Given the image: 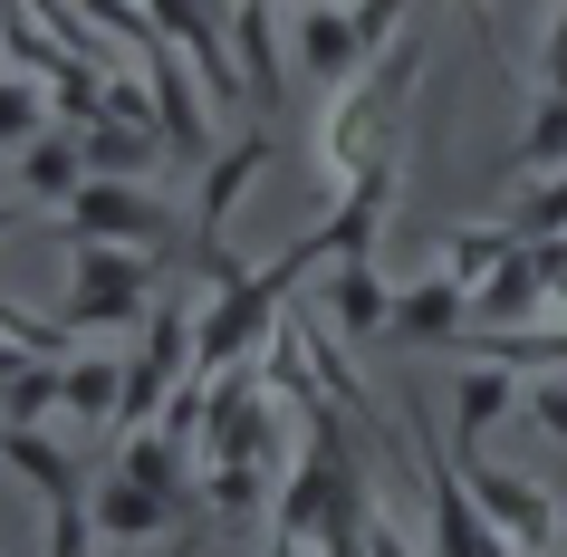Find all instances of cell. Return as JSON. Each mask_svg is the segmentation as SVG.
I'll list each match as a JSON object with an SVG mask.
<instances>
[{
    "instance_id": "cell-3",
    "label": "cell",
    "mask_w": 567,
    "mask_h": 557,
    "mask_svg": "<svg viewBox=\"0 0 567 557\" xmlns=\"http://www.w3.org/2000/svg\"><path fill=\"white\" fill-rule=\"evenodd\" d=\"M0 462L30 471L39 499H49V557H78V538H87V481H78V452H59V442L39 433V423H0Z\"/></svg>"
},
{
    "instance_id": "cell-21",
    "label": "cell",
    "mask_w": 567,
    "mask_h": 557,
    "mask_svg": "<svg viewBox=\"0 0 567 557\" xmlns=\"http://www.w3.org/2000/svg\"><path fill=\"white\" fill-rule=\"evenodd\" d=\"M509 250H519V231H509V221H491V231H452V240H443V269H452V279H491Z\"/></svg>"
},
{
    "instance_id": "cell-4",
    "label": "cell",
    "mask_w": 567,
    "mask_h": 557,
    "mask_svg": "<svg viewBox=\"0 0 567 557\" xmlns=\"http://www.w3.org/2000/svg\"><path fill=\"white\" fill-rule=\"evenodd\" d=\"M279 384L260 365H231L212 384V413H203V462H279V413H269Z\"/></svg>"
},
{
    "instance_id": "cell-14",
    "label": "cell",
    "mask_w": 567,
    "mask_h": 557,
    "mask_svg": "<svg viewBox=\"0 0 567 557\" xmlns=\"http://www.w3.org/2000/svg\"><path fill=\"white\" fill-rule=\"evenodd\" d=\"M203 509L221 528H250L269 509V462H212V481H203Z\"/></svg>"
},
{
    "instance_id": "cell-12",
    "label": "cell",
    "mask_w": 567,
    "mask_h": 557,
    "mask_svg": "<svg viewBox=\"0 0 567 557\" xmlns=\"http://www.w3.org/2000/svg\"><path fill=\"white\" fill-rule=\"evenodd\" d=\"M299 59H308V78H318V87L357 78V59H365L357 20H337V10H318V0H308V20H299Z\"/></svg>"
},
{
    "instance_id": "cell-1",
    "label": "cell",
    "mask_w": 567,
    "mask_h": 557,
    "mask_svg": "<svg viewBox=\"0 0 567 557\" xmlns=\"http://www.w3.org/2000/svg\"><path fill=\"white\" fill-rule=\"evenodd\" d=\"M414 68H423V49H394L375 78H357V87L337 96V116H328V135H318V154H328V174L337 183H357V164L375 145H385V116L404 106V87H414Z\"/></svg>"
},
{
    "instance_id": "cell-13",
    "label": "cell",
    "mask_w": 567,
    "mask_h": 557,
    "mask_svg": "<svg viewBox=\"0 0 567 557\" xmlns=\"http://www.w3.org/2000/svg\"><path fill=\"white\" fill-rule=\"evenodd\" d=\"M164 509H174V499L154 491V481H135V471H116V481L96 491V528H106V538H164Z\"/></svg>"
},
{
    "instance_id": "cell-8",
    "label": "cell",
    "mask_w": 567,
    "mask_h": 557,
    "mask_svg": "<svg viewBox=\"0 0 567 557\" xmlns=\"http://www.w3.org/2000/svg\"><path fill=\"white\" fill-rule=\"evenodd\" d=\"M394 183H404V154H394V135H385V145L357 164V183H347V212H328V221H318L328 260H375V231H385Z\"/></svg>"
},
{
    "instance_id": "cell-24",
    "label": "cell",
    "mask_w": 567,
    "mask_h": 557,
    "mask_svg": "<svg viewBox=\"0 0 567 557\" xmlns=\"http://www.w3.org/2000/svg\"><path fill=\"white\" fill-rule=\"evenodd\" d=\"M509 231H519V240H548V231H567V174H558V183H538L529 203L509 212Z\"/></svg>"
},
{
    "instance_id": "cell-9",
    "label": "cell",
    "mask_w": 567,
    "mask_h": 557,
    "mask_svg": "<svg viewBox=\"0 0 567 557\" xmlns=\"http://www.w3.org/2000/svg\"><path fill=\"white\" fill-rule=\"evenodd\" d=\"M462 327H472V279H414V289L394 298V318H385V337L394 347H462Z\"/></svg>"
},
{
    "instance_id": "cell-2",
    "label": "cell",
    "mask_w": 567,
    "mask_h": 557,
    "mask_svg": "<svg viewBox=\"0 0 567 557\" xmlns=\"http://www.w3.org/2000/svg\"><path fill=\"white\" fill-rule=\"evenodd\" d=\"M68 327H125V318H154L145 298V250L135 240H78V269H68Z\"/></svg>"
},
{
    "instance_id": "cell-20",
    "label": "cell",
    "mask_w": 567,
    "mask_h": 557,
    "mask_svg": "<svg viewBox=\"0 0 567 557\" xmlns=\"http://www.w3.org/2000/svg\"><path fill=\"white\" fill-rule=\"evenodd\" d=\"M548 164H567V96H548V87H538L529 135H519V174H548Z\"/></svg>"
},
{
    "instance_id": "cell-19",
    "label": "cell",
    "mask_w": 567,
    "mask_h": 557,
    "mask_svg": "<svg viewBox=\"0 0 567 557\" xmlns=\"http://www.w3.org/2000/svg\"><path fill=\"white\" fill-rule=\"evenodd\" d=\"M49 404H68V355H30V365L10 375V404H0V423H39Z\"/></svg>"
},
{
    "instance_id": "cell-26",
    "label": "cell",
    "mask_w": 567,
    "mask_h": 557,
    "mask_svg": "<svg viewBox=\"0 0 567 557\" xmlns=\"http://www.w3.org/2000/svg\"><path fill=\"white\" fill-rule=\"evenodd\" d=\"M394 20H404V0H365V10H357V39H365V49H375V39H385Z\"/></svg>"
},
{
    "instance_id": "cell-27",
    "label": "cell",
    "mask_w": 567,
    "mask_h": 557,
    "mask_svg": "<svg viewBox=\"0 0 567 557\" xmlns=\"http://www.w3.org/2000/svg\"><path fill=\"white\" fill-rule=\"evenodd\" d=\"M20 221H30V203H0V231H20Z\"/></svg>"
},
{
    "instance_id": "cell-6",
    "label": "cell",
    "mask_w": 567,
    "mask_h": 557,
    "mask_svg": "<svg viewBox=\"0 0 567 557\" xmlns=\"http://www.w3.org/2000/svg\"><path fill=\"white\" fill-rule=\"evenodd\" d=\"M260 164H269V135H240V145H221L203 164V193H193V269H203V279H240V269L221 260V221L240 212V193H250Z\"/></svg>"
},
{
    "instance_id": "cell-16",
    "label": "cell",
    "mask_w": 567,
    "mask_h": 557,
    "mask_svg": "<svg viewBox=\"0 0 567 557\" xmlns=\"http://www.w3.org/2000/svg\"><path fill=\"white\" fill-rule=\"evenodd\" d=\"M116 404H125V365L116 355H68V413L116 433Z\"/></svg>"
},
{
    "instance_id": "cell-5",
    "label": "cell",
    "mask_w": 567,
    "mask_h": 557,
    "mask_svg": "<svg viewBox=\"0 0 567 557\" xmlns=\"http://www.w3.org/2000/svg\"><path fill=\"white\" fill-rule=\"evenodd\" d=\"M68 240H135V250H174V212L145 203L125 174H87L68 203Z\"/></svg>"
},
{
    "instance_id": "cell-7",
    "label": "cell",
    "mask_w": 567,
    "mask_h": 557,
    "mask_svg": "<svg viewBox=\"0 0 567 557\" xmlns=\"http://www.w3.org/2000/svg\"><path fill=\"white\" fill-rule=\"evenodd\" d=\"M462 481H472L481 519L501 528V538H509L519 557H548V548H558V499H548V491H529L519 471H491V462H481V442L462 452Z\"/></svg>"
},
{
    "instance_id": "cell-25",
    "label": "cell",
    "mask_w": 567,
    "mask_h": 557,
    "mask_svg": "<svg viewBox=\"0 0 567 557\" xmlns=\"http://www.w3.org/2000/svg\"><path fill=\"white\" fill-rule=\"evenodd\" d=\"M529 423H538L548 442H567V384H558V375H538V384H529Z\"/></svg>"
},
{
    "instance_id": "cell-11",
    "label": "cell",
    "mask_w": 567,
    "mask_h": 557,
    "mask_svg": "<svg viewBox=\"0 0 567 557\" xmlns=\"http://www.w3.org/2000/svg\"><path fill=\"white\" fill-rule=\"evenodd\" d=\"M328 308H337V327H347V337H385V318H394V289L375 279V260H337V279H328Z\"/></svg>"
},
{
    "instance_id": "cell-23",
    "label": "cell",
    "mask_w": 567,
    "mask_h": 557,
    "mask_svg": "<svg viewBox=\"0 0 567 557\" xmlns=\"http://www.w3.org/2000/svg\"><path fill=\"white\" fill-rule=\"evenodd\" d=\"M30 135H49V96H39L30 78H0V154L30 145Z\"/></svg>"
},
{
    "instance_id": "cell-17",
    "label": "cell",
    "mask_w": 567,
    "mask_h": 557,
    "mask_svg": "<svg viewBox=\"0 0 567 557\" xmlns=\"http://www.w3.org/2000/svg\"><path fill=\"white\" fill-rule=\"evenodd\" d=\"M78 135H87V174H135V164L164 145L154 125H125V116H96V125H78Z\"/></svg>"
},
{
    "instance_id": "cell-22",
    "label": "cell",
    "mask_w": 567,
    "mask_h": 557,
    "mask_svg": "<svg viewBox=\"0 0 567 557\" xmlns=\"http://www.w3.org/2000/svg\"><path fill=\"white\" fill-rule=\"evenodd\" d=\"M125 471L154 481L164 499H183V442H174V433H135V442H125Z\"/></svg>"
},
{
    "instance_id": "cell-15",
    "label": "cell",
    "mask_w": 567,
    "mask_h": 557,
    "mask_svg": "<svg viewBox=\"0 0 567 557\" xmlns=\"http://www.w3.org/2000/svg\"><path fill=\"white\" fill-rule=\"evenodd\" d=\"M231 39H240V78L260 106H279V30H269V0H240L231 10Z\"/></svg>"
},
{
    "instance_id": "cell-10",
    "label": "cell",
    "mask_w": 567,
    "mask_h": 557,
    "mask_svg": "<svg viewBox=\"0 0 567 557\" xmlns=\"http://www.w3.org/2000/svg\"><path fill=\"white\" fill-rule=\"evenodd\" d=\"M20 183H30L39 203H78V183H87V135H78V125L30 135V145H20Z\"/></svg>"
},
{
    "instance_id": "cell-18",
    "label": "cell",
    "mask_w": 567,
    "mask_h": 557,
    "mask_svg": "<svg viewBox=\"0 0 567 557\" xmlns=\"http://www.w3.org/2000/svg\"><path fill=\"white\" fill-rule=\"evenodd\" d=\"M509 413V365H481V375H462V394H452V433H462V452H472L491 423Z\"/></svg>"
}]
</instances>
